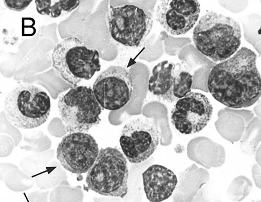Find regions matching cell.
Wrapping results in <instances>:
<instances>
[{
  "label": "cell",
  "instance_id": "cell-1",
  "mask_svg": "<svg viewBox=\"0 0 261 202\" xmlns=\"http://www.w3.org/2000/svg\"><path fill=\"white\" fill-rule=\"evenodd\" d=\"M256 55L242 47L211 70L207 82L209 92L218 102L232 108L249 107L261 96L260 75Z\"/></svg>",
  "mask_w": 261,
  "mask_h": 202
},
{
  "label": "cell",
  "instance_id": "cell-2",
  "mask_svg": "<svg viewBox=\"0 0 261 202\" xmlns=\"http://www.w3.org/2000/svg\"><path fill=\"white\" fill-rule=\"evenodd\" d=\"M241 38L238 22L212 10L206 11L200 17L192 36L196 48L215 62L233 56L240 46Z\"/></svg>",
  "mask_w": 261,
  "mask_h": 202
},
{
  "label": "cell",
  "instance_id": "cell-3",
  "mask_svg": "<svg viewBox=\"0 0 261 202\" xmlns=\"http://www.w3.org/2000/svg\"><path fill=\"white\" fill-rule=\"evenodd\" d=\"M51 111L49 96L40 87L21 84L11 90L4 102V112L15 126L31 129L47 120Z\"/></svg>",
  "mask_w": 261,
  "mask_h": 202
},
{
  "label": "cell",
  "instance_id": "cell-4",
  "mask_svg": "<svg viewBox=\"0 0 261 202\" xmlns=\"http://www.w3.org/2000/svg\"><path fill=\"white\" fill-rule=\"evenodd\" d=\"M52 66L65 81L77 86L100 70L99 54L89 49L78 38L70 36L57 44L52 55Z\"/></svg>",
  "mask_w": 261,
  "mask_h": 202
},
{
  "label": "cell",
  "instance_id": "cell-5",
  "mask_svg": "<svg viewBox=\"0 0 261 202\" xmlns=\"http://www.w3.org/2000/svg\"><path fill=\"white\" fill-rule=\"evenodd\" d=\"M128 170L123 154L115 148H101L88 170V188L102 196L123 198L127 194Z\"/></svg>",
  "mask_w": 261,
  "mask_h": 202
},
{
  "label": "cell",
  "instance_id": "cell-6",
  "mask_svg": "<svg viewBox=\"0 0 261 202\" xmlns=\"http://www.w3.org/2000/svg\"><path fill=\"white\" fill-rule=\"evenodd\" d=\"M57 104L61 118L69 134L87 132L100 120L103 108L90 87H73L59 97Z\"/></svg>",
  "mask_w": 261,
  "mask_h": 202
},
{
  "label": "cell",
  "instance_id": "cell-7",
  "mask_svg": "<svg viewBox=\"0 0 261 202\" xmlns=\"http://www.w3.org/2000/svg\"><path fill=\"white\" fill-rule=\"evenodd\" d=\"M109 31L111 37L128 47H138L146 40L153 27L151 14L134 4L117 7L111 5L108 16Z\"/></svg>",
  "mask_w": 261,
  "mask_h": 202
},
{
  "label": "cell",
  "instance_id": "cell-8",
  "mask_svg": "<svg viewBox=\"0 0 261 202\" xmlns=\"http://www.w3.org/2000/svg\"><path fill=\"white\" fill-rule=\"evenodd\" d=\"M160 134L155 124L146 118L131 120L123 127L119 139L123 153L129 162H142L157 148Z\"/></svg>",
  "mask_w": 261,
  "mask_h": 202
},
{
  "label": "cell",
  "instance_id": "cell-9",
  "mask_svg": "<svg viewBox=\"0 0 261 202\" xmlns=\"http://www.w3.org/2000/svg\"><path fill=\"white\" fill-rule=\"evenodd\" d=\"M134 90L132 76L121 66H111L103 71L93 84L92 90L100 106L114 110L130 100Z\"/></svg>",
  "mask_w": 261,
  "mask_h": 202
},
{
  "label": "cell",
  "instance_id": "cell-10",
  "mask_svg": "<svg viewBox=\"0 0 261 202\" xmlns=\"http://www.w3.org/2000/svg\"><path fill=\"white\" fill-rule=\"evenodd\" d=\"M94 138L84 132L64 136L58 145L57 158L67 170L75 174L85 173L94 164L99 154Z\"/></svg>",
  "mask_w": 261,
  "mask_h": 202
},
{
  "label": "cell",
  "instance_id": "cell-11",
  "mask_svg": "<svg viewBox=\"0 0 261 202\" xmlns=\"http://www.w3.org/2000/svg\"><path fill=\"white\" fill-rule=\"evenodd\" d=\"M212 112V105L206 96L191 92L177 101L171 119L180 133L190 134L203 130L210 121Z\"/></svg>",
  "mask_w": 261,
  "mask_h": 202
},
{
  "label": "cell",
  "instance_id": "cell-12",
  "mask_svg": "<svg viewBox=\"0 0 261 202\" xmlns=\"http://www.w3.org/2000/svg\"><path fill=\"white\" fill-rule=\"evenodd\" d=\"M200 4L196 0H165L158 4L156 12L157 22L169 34H184L197 22Z\"/></svg>",
  "mask_w": 261,
  "mask_h": 202
},
{
  "label": "cell",
  "instance_id": "cell-13",
  "mask_svg": "<svg viewBox=\"0 0 261 202\" xmlns=\"http://www.w3.org/2000/svg\"><path fill=\"white\" fill-rule=\"evenodd\" d=\"M181 74L178 64L164 60L153 68L148 82V90L158 98L173 102L180 84Z\"/></svg>",
  "mask_w": 261,
  "mask_h": 202
},
{
  "label": "cell",
  "instance_id": "cell-14",
  "mask_svg": "<svg viewBox=\"0 0 261 202\" xmlns=\"http://www.w3.org/2000/svg\"><path fill=\"white\" fill-rule=\"evenodd\" d=\"M144 191L150 202H161L172 194L177 184L176 174L159 164L149 166L142 174Z\"/></svg>",
  "mask_w": 261,
  "mask_h": 202
},
{
  "label": "cell",
  "instance_id": "cell-15",
  "mask_svg": "<svg viewBox=\"0 0 261 202\" xmlns=\"http://www.w3.org/2000/svg\"><path fill=\"white\" fill-rule=\"evenodd\" d=\"M80 3L79 0H58L51 6V16L53 18L59 17L62 11L70 12L78 7Z\"/></svg>",
  "mask_w": 261,
  "mask_h": 202
},
{
  "label": "cell",
  "instance_id": "cell-16",
  "mask_svg": "<svg viewBox=\"0 0 261 202\" xmlns=\"http://www.w3.org/2000/svg\"><path fill=\"white\" fill-rule=\"evenodd\" d=\"M32 2V0H4L6 6L9 10L21 12L27 8Z\"/></svg>",
  "mask_w": 261,
  "mask_h": 202
},
{
  "label": "cell",
  "instance_id": "cell-17",
  "mask_svg": "<svg viewBox=\"0 0 261 202\" xmlns=\"http://www.w3.org/2000/svg\"><path fill=\"white\" fill-rule=\"evenodd\" d=\"M51 0H36L37 12L41 15L49 16L51 14Z\"/></svg>",
  "mask_w": 261,
  "mask_h": 202
},
{
  "label": "cell",
  "instance_id": "cell-18",
  "mask_svg": "<svg viewBox=\"0 0 261 202\" xmlns=\"http://www.w3.org/2000/svg\"><path fill=\"white\" fill-rule=\"evenodd\" d=\"M252 202H260V200L253 201Z\"/></svg>",
  "mask_w": 261,
  "mask_h": 202
}]
</instances>
